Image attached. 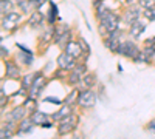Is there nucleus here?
Masks as SVG:
<instances>
[{
  "instance_id": "1",
  "label": "nucleus",
  "mask_w": 155,
  "mask_h": 139,
  "mask_svg": "<svg viewBox=\"0 0 155 139\" xmlns=\"http://www.w3.org/2000/svg\"><path fill=\"white\" fill-rule=\"evenodd\" d=\"M98 100H99V96L93 88H82V90H79V93H78L76 107L82 108V110H90L96 105Z\"/></svg>"
},
{
  "instance_id": "2",
  "label": "nucleus",
  "mask_w": 155,
  "mask_h": 139,
  "mask_svg": "<svg viewBox=\"0 0 155 139\" xmlns=\"http://www.w3.org/2000/svg\"><path fill=\"white\" fill-rule=\"evenodd\" d=\"M74 39V34H73V30L65 23H61V25H54V40L53 43H56L61 49L65 48V45Z\"/></svg>"
},
{
  "instance_id": "3",
  "label": "nucleus",
  "mask_w": 155,
  "mask_h": 139,
  "mask_svg": "<svg viewBox=\"0 0 155 139\" xmlns=\"http://www.w3.org/2000/svg\"><path fill=\"white\" fill-rule=\"evenodd\" d=\"M140 51H141V48L138 46L137 40L132 39V37H129V39H124V40L120 43V46H118V49H116L115 54H120V56H123V57H126V59L134 60V59L140 54Z\"/></svg>"
},
{
  "instance_id": "4",
  "label": "nucleus",
  "mask_w": 155,
  "mask_h": 139,
  "mask_svg": "<svg viewBox=\"0 0 155 139\" xmlns=\"http://www.w3.org/2000/svg\"><path fill=\"white\" fill-rule=\"evenodd\" d=\"M78 125H79V116H78L76 113H71V115L65 116L64 119H61L58 122V134L59 136H67L78 128Z\"/></svg>"
},
{
  "instance_id": "5",
  "label": "nucleus",
  "mask_w": 155,
  "mask_h": 139,
  "mask_svg": "<svg viewBox=\"0 0 155 139\" xmlns=\"http://www.w3.org/2000/svg\"><path fill=\"white\" fill-rule=\"evenodd\" d=\"M121 22H123V16L118 14V12L113 11V9H109L106 12V16L102 17V20L98 22V23H101L102 27L106 28L107 34H109V33H113L116 30H120L121 28Z\"/></svg>"
},
{
  "instance_id": "6",
  "label": "nucleus",
  "mask_w": 155,
  "mask_h": 139,
  "mask_svg": "<svg viewBox=\"0 0 155 139\" xmlns=\"http://www.w3.org/2000/svg\"><path fill=\"white\" fill-rule=\"evenodd\" d=\"M123 40H124V31L120 28V30H116L113 33H109L104 37V46L109 49V51H112L115 54L116 49H118V46H120V43Z\"/></svg>"
},
{
  "instance_id": "7",
  "label": "nucleus",
  "mask_w": 155,
  "mask_h": 139,
  "mask_svg": "<svg viewBox=\"0 0 155 139\" xmlns=\"http://www.w3.org/2000/svg\"><path fill=\"white\" fill-rule=\"evenodd\" d=\"M141 14H143V8H141L138 3H135V5H127V8L121 12L123 23H126L127 27H129V25H132L134 22L140 20Z\"/></svg>"
},
{
  "instance_id": "8",
  "label": "nucleus",
  "mask_w": 155,
  "mask_h": 139,
  "mask_svg": "<svg viewBox=\"0 0 155 139\" xmlns=\"http://www.w3.org/2000/svg\"><path fill=\"white\" fill-rule=\"evenodd\" d=\"M3 65H5V77L6 81H19L22 79V71H20V67L16 64V60L12 59H5L3 60Z\"/></svg>"
},
{
  "instance_id": "9",
  "label": "nucleus",
  "mask_w": 155,
  "mask_h": 139,
  "mask_svg": "<svg viewBox=\"0 0 155 139\" xmlns=\"http://www.w3.org/2000/svg\"><path fill=\"white\" fill-rule=\"evenodd\" d=\"M48 82H50V79L45 76L44 71H41V73L37 74V77H36L34 84L31 85V88L28 90V94L33 96V97H39V96L42 94V91L45 90V87L48 85Z\"/></svg>"
},
{
  "instance_id": "10",
  "label": "nucleus",
  "mask_w": 155,
  "mask_h": 139,
  "mask_svg": "<svg viewBox=\"0 0 155 139\" xmlns=\"http://www.w3.org/2000/svg\"><path fill=\"white\" fill-rule=\"evenodd\" d=\"M27 23H28V27L33 28V30H44L45 28V23H47V16L44 14L41 9L33 11L31 14L28 16Z\"/></svg>"
},
{
  "instance_id": "11",
  "label": "nucleus",
  "mask_w": 155,
  "mask_h": 139,
  "mask_svg": "<svg viewBox=\"0 0 155 139\" xmlns=\"http://www.w3.org/2000/svg\"><path fill=\"white\" fill-rule=\"evenodd\" d=\"M76 64H78V59L73 57L71 54L65 53V51H62V53L58 56V59H56V67L65 70V71H71V70L76 67Z\"/></svg>"
},
{
  "instance_id": "12",
  "label": "nucleus",
  "mask_w": 155,
  "mask_h": 139,
  "mask_svg": "<svg viewBox=\"0 0 155 139\" xmlns=\"http://www.w3.org/2000/svg\"><path fill=\"white\" fill-rule=\"evenodd\" d=\"M146 31V22H143V20H137V22H134L132 25H129V30H127V34H129V37H132V39H135V40H138L141 36H143V33Z\"/></svg>"
},
{
  "instance_id": "13",
  "label": "nucleus",
  "mask_w": 155,
  "mask_h": 139,
  "mask_svg": "<svg viewBox=\"0 0 155 139\" xmlns=\"http://www.w3.org/2000/svg\"><path fill=\"white\" fill-rule=\"evenodd\" d=\"M27 116H30V111H28V108L25 107L23 104L22 105H17V107H14L9 113H8V116H6V121H16V122H20L23 118H27Z\"/></svg>"
},
{
  "instance_id": "14",
  "label": "nucleus",
  "mask_w": 155,
  "mask_h": 139,
  "mask_svg": "<svg viewBox=\"0 0 155 139\" xmlns=\"http://www.w3.org/2000/svg\"><path fill=\"white\" fill-rule=\"evenodd\" d=\"M74 107H76V105L62 104V105H59V110H58V111L51 113V115H50V118H51V119H53V121L58 124L61 119H64L65 116H68V115H71V113H74Z\"/></svg>"
},
{
  "instance_id": "15",
  "label": "nucleus",
  "mask_w": 155,
  "mask_h": 139,
  "mask_svg": "<svg viewBox=\"0 0 155 139\" xmlns=\"http://www.w3.org/2000/svg\"><path fill=\"white\" fill-rule=\"evenodd\" d=\"M34 127H36V125H34V122L31 121L30 116L23 118V119L19 122V127H17V130H16V136H20V134H30V133H33Z\"/></svg>"
},
{
  "instance_id": "16",
  "label": "nucleus",
  "mask_w": 155,
  "mask_h": 139,
  "mask_svg": "<svg viewBox=\"0 0 155 139\" xmlns=\"http://www.w3.org/2000/svg\"><path fill=\"white\" fill-rule=\"evenodd\" d=\"M96 85H99L98 82V76L96 73H85L84 77H82V82L79 85V90H82V88H95Z\"/></svg>"
},
{
  "instance_id": "17",
  "label": "nucleus",
  "mask_w": 155,
  "mask_h": 139,
  "mask_svg": "<svg viewBox=\"0 0 155 139\" xmlns=\"http://www.w3.org/2000/svg\"><path fill=\"white\" fill-rule=\"evenodd\" d=\"M16 5H17L19 11L23 12L25 16H30L33 11H37V9L34 8V5H33L31 0H16Z\"/></svg>"
},
{
  "instance_id": "18",
  "label": "nucleus",
  "mask_w": 155,
  "mask_h": 139,
  "mask_svg": "<svg viewBox=\"0 0 155 139\" xmlns=\"http://www.w3.org/2000/svg\"><path fill=\"white\" fill-rule=\"evenodd\" d=\"M41 73V71H36V73H27V74H22V79H20V87L25 88V90H30L31 85L34 84L36 77H37V74Z\"/></svg>"
},
{
  "instance_id": "19",
  "label": "nucleus",
  "mask_w": 155,
  "mask_h": 139,
  "mask_svg": "<svg viewBox=\"0 0 155 139\" xmlns=\"http://www.w3.org/2000/svg\"><path fill=\"white\" fill-rule=\"evenodd\" d=\"M16 60L20 62L23 67H30V65H33V62H34V53H33V51H31V53H28V51H20V53H17Z\"/></svg>"
},
{
  "instance_id": "20",
  "label": "nucleus",
  "mask_w": 155,
  "mask_h": 139,
  "mask_svg": "<svg viewBox=\"0 0 155 139\" xmlns=\"http://www.w3.org/2000/svg\"><path fill=\"white\" fill-rule=\"evenodd\" d=\"M30 118H31V121L34 122L36 127H41V124H42L44 121L50 119V115H48V113L41 111V110H34V111L30 113Z\"/></svg>"
},
{
  "instance_id": "21",
  "label": "nucleus",
  "mask_w": 155,
  "mask_h": 139,
  "mask_svg": "<svg viewBox=\"0 0 155 139\" xmlns=\"http://www.w3.org/2000/svg\"><path fill=\"white\" fill-rule=\"evenodd\" d=\"M48 3H50V9L47 12V25H56L58 22V6L54 2H50L48 0Z\"/></svg>"
},
{
  "instance_id": "22",
  "label": "nucleus",
  "mask_w": 155,
  "mask_h": 139,
  "mask_svg": "<svg viewBox=\"0 0 155 139\" xmlns=\"http://www.w3.org/2000/svg\"><path fill=\"white\" fill-rule=\"evenodd\" d=\"M16 0H0V12H2V16H6L8 12L14 11L16 8Z\"/></svg>"
},
{
  "instance_id": "23",
  "label": "nucleus",
  "mask_w": 155,
  "mask_h": 139,
  "mask_svg": "<svg viewBox=\"0 0 155 139\" xmlns=\"http://www.w3.org/2000/svg\"><path fill=\"white\" fill-rule=\"evenodd\" d=\"M82 77H84V76L78 74V73H74V71H68V77H67L65 82H67L68 85H71V87H79L81 82H82Z\"/></svg>"
},
{
  "instance_id": "24",
  "label": "nucleus",
  "mask_w": 155,
  "mask_h": 139,
  "mask_svg": "<svg viewBox=\"0 0 155 139\" xmlns=\"http://www.w3.org/2000/svg\"><path fill=\"white\" fill-rule=\"evenodd\" d=\"M2 31H6V33H11L12 34V33L19 31V25L17 23H12L6 17H2Z\"/></svg>"
},
{
  "instance_id": "25",
  "label": "nucleus",
  "mask_w": 155,
  "mask_h": 139,
  "mask_svg": "<svg viewBox=\"0 0 155 139\" xmlns=\"http://www.w3.org/2000/svg\"><path fill=\"white\" fill-rule=\"evenodd\" d=\"M78 93H79V88L78 87H74L73 90L64 97L62 100H64V104H68V105H76V100H78Z\"/></svg>"
},
{
  "instance_id": "26",
  "label": "nucleus",
  "mask_w": 155,
  "mask_h": 139,
  "mask_svg": "<svg viewBox=\"0 0 155 139\" xmlns=\"http://www.w3.org/2000/svg\"><path fill=\"white\" fill-rule=\"evenodd\" d=\"M23 12H20V11H11V12H8L6 16H2V17H6L8 20H11L12 23H17V25H20L22 23V20H23Z\"/></svg>"
},
{
  "instance_id": "27",
  "label": "nucleus",
  "mask_w": 155,
  "mask_h": 139,
  "mask_svg": "<svg viewBox=\"0 0 155 139\" xmlns=\"http://www.w3.org/2000/svg\"><path fill=\"white\" fill-rule=\"evenodd\" d=\"M109 11V8H107V5H106V0L102 3H99L96 8H95V17H96V20L98 22H101L102 20V17L106 16V12Z\"/></svg>"
},
{
  "instance_id": "28",
  "label": "nucleus",
  "mask_w": 155,
  "mask_h": 139,
  "mask_svg": "<svg viewBox=\"0 0 155 139\" xmlns=\"http://www.w3.org/2000/svg\"><path fill=\"white\" fill-rule=\"evenodd\" d=\"M25 107L28 108V111L31 113V111H34V110H37V97H33V96H27L23 99V102H22Z\"/></svg>"
},
{
  "instance_id": "29",
  "label": "nucleus",
  "mask_w": 155,
  "mask_h": 139,
  "mask_svg": "<svg viewBox=\"0 0 155 139\" xmlns=\"http://www.w3.org/2000/svg\"><path fill=\"white\" fill-rule=\"evenodd\" d=\"M71 71H74V73H78V74H81V76H84L85 73H88V67H87V64L84 60H78V64H76V67L71 70Z\"/></svg>"
},
{
  "instance_id": "30",
  "label": "nucleus",
  "mask_w": 155,
  "mask_h": 139,
  "mask_svg": "<svg viewBox=\"0 0 155 139\" xmlns=\"http://www.w3.org/2000/svg\"><path fill=\"white\" fill-rule=\"evenodd\" d=\"M143 17H144L147 22H155V6H153V8L143 9Z\"/></svg>"
},
{
  "instance_id": "31",
  "label": "nucleus",
  "mask_w": 155,
  "mask_h": 139,
  "mask_svg": "<svg viewBox=\"0 0 155 139\" xmlns=\"http://www.w3.org/2000/svg\"><path fill=\"white\" fill-rule=\"evenodd\" d=\"M68 77V71L62 70V68H58L54 73H53V79H59V81H67Z\"/></svg>"
},
{
  "instance_id": "32",
  "label": "nucleus",
  "mask_w": 155,
  "mask_h": 139,
  "mask_svg": "<svg viewBox=\"0 0 155 139\" xmlns=\"http://www.w3.org/2000/svg\"><path fill=\"white\" fill-rule=\"evenodd\" d=\"M76 40L79 42V45H81V48L84 49V53H87V54H90V51H92V48H90V45H88V42L84 39L82 36H79V37H76Z\"/></svg>"
},
{
  "instance_id": "33",
  "label": "nucleus",
  "mask_w": 155,
  "mask_h": 139,
  "mask_svg": "<svg viewBox=\"0 0 155 139\" xmlns=\"http://www.w3.org/2000/svg\"><path fill=\"white\" fill-rule=\"evenodd\" d=\"M12 136H16V133H14V131L8 130L6 127H0V137H2V139H6V137H12Z\"/></svg>"
},
{
  "instance_id": "34",
  "label": "nucleus",
  "mask_w": 155,
  "mask_h": 139,
  "mask_svg": "<svg viewBox=\"0 0 155 139\" xmlns=\"http://www.w3.org/2000/svg\"><path fill=\"white\" fill-rule=\"evenodd\" d=\"M138 5L143 8V9L153 8V6H155V0H138Z\"/></svg>"
},
{
  "instance_id": "35",
  "label": "nucleus",
  "mask_w": 155,
  "mask_h": 139,
  "mask_svg": "<svg viewBox=\"0 0 155 139\" xmlns=\"http://www.w3.org/2000/svg\"><path fill=\"white\" fill-rule=\"evenodd\" d=\"M44 102H48V104H56V105H62L64 100H61L59 97H54V96H47L44 97Z\"/></svg>"
},
{
  "instance_id": "36",
  "label": "nucleus",
  "mask_w": 155,
  "mask_h": 139,
  "mask_svg": "<svg viewBox=\"0 0 155 139\" xmlns=\"http://www.w3.org/2000/svg\"><path fill=\"white\" fill-rule=\"evenodd\" d=\"M146 131H147L149 134L155 136V118H153L152 121H149V122L146 124Z\"/></svg>"
},
{
  "instance_id": "37",
  "label": "nucleus",
  "mask_w": 155,
  "mask_h": 139,
  "mask_svg": "<svg viewBox=\"0 0 155 139\" xmlns=\"http://www.w3.org/2000/svg\"><path fill=\"white\" fill-rule=\"evenodd\" d=\"M9 57V49L5 46V45H2V60H5V59H8Z\"/></svg>"
},
{
  "instance_id": "38",
  "label": "nucleus",
  "mask_w": 155,
  "mask_h": 139,
  "mask_svg": "<svg viewBox=\"0 0 155 139\" xmlns=\"http://www.w3.org/2000/svg\"><path fill=\"white\" fill-rule=\"evenodd\" d=\"M102 2H104V0H92V6L93 8H96L99 3H102Z\"/></svg>"
},
{
  "instance_id": "39",
  "label": "nucleus",
  "mask_w": 155,
  "mask_h": 139,
  "mask_svg": "<svg viewBox=\"0 0 155 139\" xmlns=\"http://www.w3.org/2000/svg\"><path fill=\"white\" fill-rule=\"evenodd\" d=\"M126 2V5H135V3H138V0H124Z\"/></svg>"
}]
</instances>
